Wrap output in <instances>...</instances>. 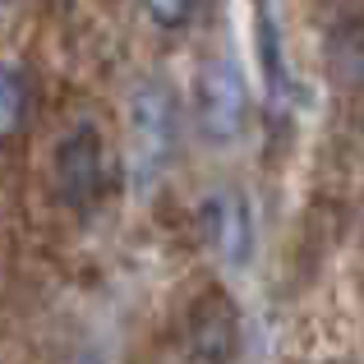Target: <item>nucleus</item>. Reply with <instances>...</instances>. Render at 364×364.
I'll use <instances>...</instances> for the list:
<instances>
[{
	"mask_svg": "<svg viewBox=\"0 0 364 364\" xmlns=\"http://www.w3.org/2000/svg\"><path fill=\"white\" fill-rule=\"evenodd\" d=\"M55 194L65 208L74 213H88L102 194H107V148H102V134L92 124H74L70 134L55 148Z\"/></svg>",
	"mask_w": 364,
	"mask_h": 364,
	"instance_id": "f03ea898",
	"label": "nucleus"
},
{
	"mask_svg": "<svg viewBox=\"0 0 364 364\" xmlns=\"http://www.w3.org/2000/svg\"><path fill=\"white\" fill-rule=\"evenodd\" d=\"M189 346H194V355L203 364H226L235 346V309L226 304V295H208V304L194 314V323H189Z\"/></svg>",
	"mask_w": 364,
	"mask_h": 364,
	"instance_id": "20e7f679",
	"label": "nucleus"
},
{
	"mask_svg": "<svg viewBox=\"0 0 364 364\" xmlns=\"http://www.w3.org/2000/svg\"><path fill=\"white\" fill-rule=\"evenodd\" d=\"M198 226H203L208 245L226 258V263H245L249 245H254V226H249V208L235 194H213L198 208Z\"/></svg>",
	"mask_w": 364,
	"mask_h": 364,
	"instance_id": "7ed1b4c3",
	"label": "nucleus"
},
{
	"mask_svg": "<svg viewBox=\"0 0 364 364\" xmlns=\"http://www.w3.org/2000/svg\"><path fill=\"white\" fill-rule=\"evenodd\" d=\"M28 116H33V83H28V70L0 65V143L18 139Z\"/></svg>",
	"mask_w": 364,
	"mask_h": 364,
	"instance_id": "39448f33",
	"label": "nucleus"
},
{
	"mask_svg": "<svg viewBox=\"0 0 364 364\" xmlns=\"http://www.w3.org/2000/svg\"><path fill=\"white\" fill-rule=\"evenodd\" d=\"M198 5H203V0H143V14H148L161 33H180V28L194 23Z\"/></svg>",
	"mask_w": 364,
	"mask_h": 364,
	"instance_id": "423d86ee",
	"label": "nucleus"
},
{
	"mask_svg": "<svg viewBox=\"0 0 364 364\" xmlns=\"http://www.w3.org/2000/svg\"><path fill=\"white\" fill-rule=\"evenodd\" d=\"M194 120L208 143H231L249 124V83L235 60H208L194 79Z\"/></svg>",
	"mask_w": 364,
	"mask_h": 364,
	"instance_id": "f257e3e1",
	"label": "nucleus"
}]
</instances>
